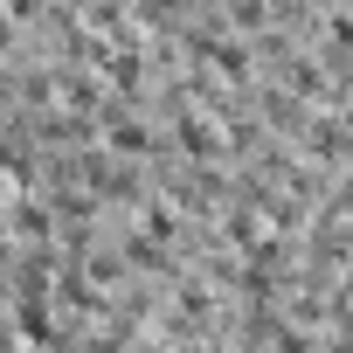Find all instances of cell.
<instances>
[{
  "label": "cell",
  "instance_id": "1",
  "mask_svg": "<svg viewBox=\"0 0 353 353\" xmlns=\"http://www.w3.org/2000/svg\"><path fill=\"white\" fill-rule=\"evenodd\" d=\"M312 159H346V125H312Z\"/></svg>",
  "mask_w": 353,
  "mask_h": 353
}]
</instances>
